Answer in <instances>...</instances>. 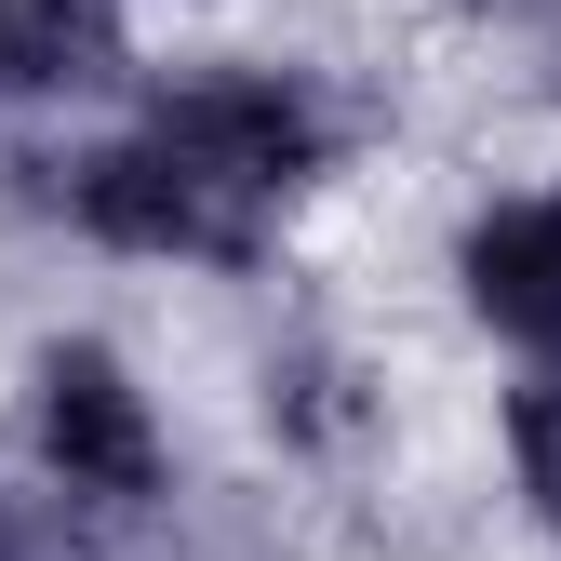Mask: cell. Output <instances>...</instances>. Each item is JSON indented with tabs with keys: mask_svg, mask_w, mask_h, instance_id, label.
<instances>
[{
	"mask_svg": "<svg viewBox=\"0 0 561 561\" xmlns=\"http://www.w3.org/2000/svg\"><path fill=\"white\" fill-rule=\"evenodd\" d=\"M27 174V201L54 228H81V241H107V254H174V267H254L267 254V201H241L228 174H201L174 134H107V148H27L14 161Z\"/></svg>",
	"mask_w": 561,
	"mask_h": 561,
	"instance_id": "obj_1",
	"label": "cell"
},
{
	"mask_svg": "<svg viewBox=\"0 0 561 561\" xmlns=\"http://www.w3.org/2000/svg\"><path fill=\"white\" fill-rule=\"evenodd\" d=\"M27 455H41V481H54L67 508H107V522H134L148 495H174V442H161V414H148V388H134V362H121V347H94V334L41 347Z\"/></svg>",
	"mask_w": 561,
	"mask_h": 561,
	"instance_id": "obj_2",
	"label": "cell"
},
{
	"mask_svg": "<svg viewBox=\"0 0 561 561\" xmlns=\"http://www.w3.org/2000/svg\"><path fill=\"white\" fill-rule=\"evenodd\" d=\"M148 134H174V148L201 161V174H228L241 201H295L321 161H334V94L308 81V67H187V81H161L148 94Z\"/></svg>",
	"mask_w": 561,
	"mask_h": 561,
	"instance_id": "obj_3",
	"label": "cell"
},
{
	"mask_svg": "<svg viewBox=\"0 0 561 561\" xmlns=\"http://www.w3.org/2000/svg\"><path fill=\"white\" fill-rule=\"evenodd\" d=\"M134 81L121 0H0V107H94Z\"/></svg>",
	"mask_w": 561,
	"mask_h": 561,
	"instance_id": "obj_4",
	"label": "cell"
},
{
	"mask_svg": "<svg viewBox=\"0 0 561 561\" xmlns=\"http://www.w3.org/2000/svg\"><path fill=\"white\" fill-rule=\"evenodd\" d=\"M455 280H468V308L495 321L508 347L561 362V187L548 201H495V215L455 241Z\"/></svg>",
	"mask_w": 561,
	"mask_h": 561,
	"instance_id": "obj_5",
	"label": "cell"
},
{
	"mask_svg": "<svg viewBox=\"0 0 561 561\" xmlns=\"http://www.w3.org/2000/svg\"><path fill=\"white\" fill-rule=\"evenodd\" d=\"M121 548L134 561H295V522L254 481H174V495H148L121 522Z\"/></svg>",
	"mask_w": 561,
	"mask_h": 561,
	"instance_id": "obj_6",
	"label": "cell"
},
{
	"mask_svg": "<svg viewBox=\"0 0 561 561\" xmlns=\"http://www.w3.org/2000/svg\"><path fill=\"white\" fill-rule=\"evenodd\" d=\"M267 428L295 442V455H347V442L375 428V388H362V362H347L321 321H295V334L267 347Z\"/></svg>",
	"mask_w": 561,
	"mask_h": 561,
	"instance_id": "obj_7",
	"label": "cell"
},
{
	"mask_svg": "<svg viewBox=\"0 0 561 561\" xmlns=\"http://www.w3.org/2000/svg\"><path fill=\"white\" fill-rule=\"evenodd\" d=\"M508 455H522V495H535V522L561 535V375H535V388L508 401Z\"/></svg>",
	"mask_w": 561,
	"mask_h": 561,
	"instance_id": "obj_8",
	"label": "cell"
},
{
	"mask_svg": "<svg viewBox=\"0 0 561 561\" xmlns=\"http://www.w3.org/2000/svg\"><path fill=\"white\" fill-rule=\"evenodd\" d=\"M14 561H134V548L107 535V508H67V495H41V508H27V535H14Z\"/></svg>",
	"mask_w": 561,
	"mask_h": 561,
	"instance_id": "obj_9",
	"label": "cell"
},
{
	"mask_svg": "<svg viewBox=\"0 0 561 561\" xmlns=\"http://www.w3.org/2000/svg\"><path fill=\"white\" fill-rule=\"evenodd\" d=\"M27 508H41V495H14V481H0V561H14V535H27Z\"/></svg>",
	"mask_w": 561,
	"mask_h": 561,
	"instance_id": "obj_10",
	"label": "cell"
}]
</instances>
